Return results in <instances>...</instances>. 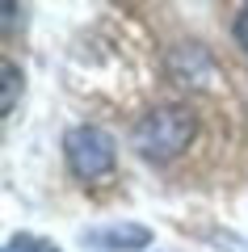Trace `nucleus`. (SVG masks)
<instances>
[{
    "label": "nucleus",
    "instance_id": "obj_1",
    "mask_svg": "<svg viewBox=\"0 0 248 252\" xmlns=\"http://www.w3.org/2000/svg\"><path fill=\"white\" fill-rule=\"evenodd\" d=\"M198 130V118L189 105H156L135 122L131 130V143L143 160H156V164H169L173 156H181L189 147Z\"/></svg>",
    "mask_w": 248,
    "mask_h": 252
},
{
    "label": "nucleus",
    "instance_id": "obj_2",
    "mask_svg": "<svg viewBox=\"0 0 248 252\" xmlns=\"http://www.w3.org/2000/svg\"><path fill=\"white\" fill-rule=\"evenodd\" d=\"M63 160H68V168L76 172L80 181H106V177H114V168H118L114 135L101 130V126H93V122L71 126L68 135H63Z\"/></svg>",
    "mask_w": 248,
    "mask_h": 252
},
{
    "label": "nucleus",
    "instance_id": "obj_3",
    "mask_svg": "<svg viewBox=\"0 0 248 252\" xmlns=\"http://www.w3.org/2000/svg\"><path fill=\"white\" fill-rule=\"evenodd\" d=\"M84 244L93 252H139L151 244V227L143 223H106V227H89Z\"/></svg>",
    "mask_w": 248,
    "mask_h": 252
},
{
    "label": "nucleus",
    "instance_id": "obj_4",
    "mask_svg": "<svg viewBox=\"0 0 248 252\" xmlns=\"http://www.w3.org/2000/svg\"><path fill=\"white\" fill-rule=\"evenodd\" d=\"M4 252H59L51 240H42V235H30V231H21V235H13L9 244H4Z\"/></svg>",
    "mask_w": 248,
    "mask_h": 252
},
{
    "label": "nucleus",
    "instance_id": "obj_5",
    "mask_svg": "<svg viewBox=\"0 0 248 252\" xmlns=\"http://www.w3.org/2000/svg\"><path fill=\"white\" fill-rule=\"evenodd\" d=\"M17 89H21L17 63H4V101H0V109H4V114H13V105H17Z\"/></svg>",
    "mask_w": 248,
    "mask_h": 252
},
{
    "label": "nucleus",
    "instance_id": "obj_6",
    "mask_svg": "<svg viewBox=\"0 0 248 252\" xmlns=\"http://www.w3.org/2000/svg\"><path fill=\"white\" fill-rule=\"evenodd\" d=\"M231 34H236V42H240V46L248 51V4H244V9L236 13V26H231Z\"/></svg>",
    "mask_w": 248,
    "mask_h": 252
}]
</instances>
